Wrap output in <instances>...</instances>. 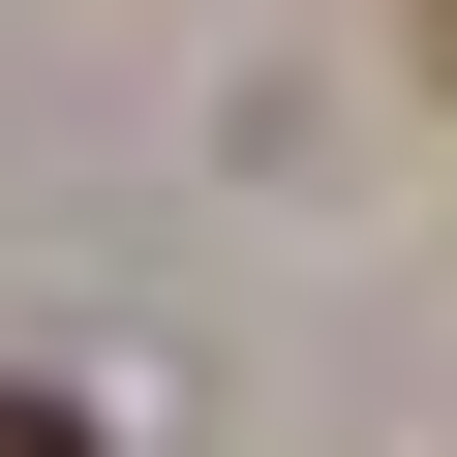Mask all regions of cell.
<instances>
[{
  "label": "cell",
  "instance_id": "obj_1",
  "mask_svg": "<svg viewBox=\"0 0 457 457\" xmlns=\"http://www.w3.org/2000/svg\"><path fill=\"white\" fill-rule=\"evenodd\" d=\"M0 457H92V396H31V366H0Z\"/></svg>",
  "mask_w": 457,
  "mask_h": 457
},
{
  "label": "cell",
  "instance_id": "obj_2",
  "mask_svg": "<svg viewBox=\"0 0 457 457\" xmlns=\"http://www.w3.org/2000/svg\"><path fill=\"white\" fill-rule=\"evenodd\" d=\"M427 31H457V0H427Z\"/></svg>",
  "mask_w": 457,
  "mask_h": 457
}]
</instances>
